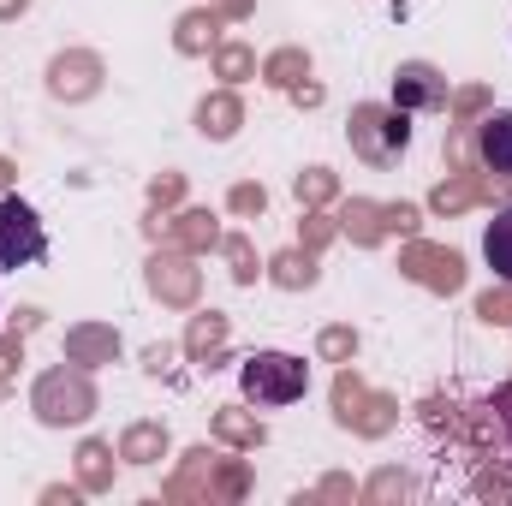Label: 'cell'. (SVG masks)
<instances>
[{
	"label": "cell",
	"instance_id": "6da1fadb",
	"mask_svg": "<svg viewBox=\"0 0 512 506\" xmlns=\"http://www.w3.org/2000/svg\"><path fill=\"white\" fill-rule=\"evenodd\" d=\"M239 381H245V399H256V405H292L310 387V364L292 352H256V358H245Z\"/></svg>",
	"mask_w": 512,
	"mask_h": 506
},
{
	"label": "cell",
	"instance_id": "7a4b0ae2",
	"mask_svg": "<svg viewBox=\"0 0 512 506\" xmlns=\"http://www.w3.org/2000/svg\"><path fill=\"white\" fill-rule=\"evenodd\" d=\"M30 405H36V417L42 423H84L90 411H96V387L84 376V364H66V370H48V376L36 381V393H30Z\"/></svg>",
	"mask_w": 512,
	"mask_h": 506
},
{
	"label": "cell",
	"instance_id": "3957f363",
	"mask_svg": "<svg viewBox=\"0 0 512 506\" xmlns=\"http://www.w3.org/2000/svg\"><path fill=\"white\" fill-rule=\"evenodd\" d=\"M405 143H411V120H405V108H376V102L352 108V149H358L370 167L399 161Z\"/></svg>",
	"mask_w": 512,
	"mask_h": 506
},
{
	"label": "cell",
	"instance_id": "277c9868",
	"mask_svg": "<svg viewBox=\"0 0 512 506\" xmlns=\"http://www.w3.org/2000/svg\"><path fill=\"white\" fill-rule=\"evenodd\" d=\"M42 251H48V233L36 209L18 197H0V268H30Z\"/></svg>",
	"mask_w": 512,
	"mask_h": 506
},
{
	"label": "cell",
	"instance_id": "5b68a950",
	"mask_svg": "<svg viewBox=\"0 0 512 506\" xmlns=\"http://www.w3.org/2000/svg\"><path fill=\"white\" fill-rule=\"evenodd\" d=\"M334 411H340V423H346V429H358V435H387L399 405H393L387 393H370L364 381L346 370V376L334 381Z\"/></svg>",
	"mask_w": 512,
	"mask_h": 506
},
{
	"label": "cell",
	"instance_id": "8992f818",
	"mask_svg": "<svg viewBox=\"0 0 512 506\" xmlns=\"http://www.w3.org/2000/svg\"><path fill=\"white\" fill-rule=\"evenodd\" d=\"M399 268H405V280H417V286H429V292H459V286H465L459 251H441V245H423V239H411V245L399 251Z\"/></svg>",
	"mask_w": 512,
	"mask_h": 506
},
{
	"label": "cell",
	"instance_id": "52a82bcc",
	"mask_svg": "<svg viewBox=\"0 0 512 506\" xmlns=\"http://www.w3.org/2000/svg\"><path fill=\"white\" fill-rule=\"evenodd\" d=\"M149 292L161 304H197V268H191V251H155L149 256Z\"/></svg>",
	"mask_w": 512,
	"mask_h": 506
},
{
	"label": "cell",
	"instance_id": "ba28073f",
	"mask_svg": "<svg viewBox=\"0 0 512 506\" xmlns=\"http://www.w3.org/2000/svg\"><path fill=\"white\" fill-rule=\"evenodd\" d=\"M48 90H54L60 102H84V96H96V90H102V60L84 54V48L60 54V60L48 66Z\"/></svg>",
	"mask_w": 512,
	"mask_h": 506
},
{
	"label": "cell",
	"instance_id": "9c48e42d",
	"mask_svg": "<svg viewBox=\"0 0 512 506\" xmlns=\"http://www.w3.org/2000/svg\"><path fill=\"white\" fill-rule=\"evenodd\" d=\"M447 102V78L435 72V66H423V60H411V66H399L393 72V108H441Z\"/></svg>",
	"mask_w": 512,
	"mask_h": 506
},
{
	"label": "cell",
	"instance_id": "30bf717a",
	"mask_svg": "<svg viewBox=\"0 0 512 506\" xmlns=\"http://www.w3.org/2000/svg\"><path fill=\"white\" fill-rule=\"evenodd\" d=\"M477 161L495 173V179H512V114H489L477 126Z\"/></svg>",
	"mask_w": 512,
	"mask_h": 506
},
{
	"label": "cell",
	"instance_id": "8fae6325",
	"mask_svg": "<svg viewBox=\"0 0 512 506\" xmlns=\"http://www.w3.org/2000/svg\"><path fill=\"white\" fill-rule=\"evenodd\" d=\"M155 233H167L179 251H215V245H221V227H215L209 209H185V215H173L167 227L155 221Z\"/></svg>",
	"mask_w": 512,
	"mask_h": 506
},
{
	"label": "cell",
	"instance_id": "7c38bea8",
	"mask_svg": "<svg viewBox=\"0 0 512 506\" xmlns=\"http://www.w3.org/2000/svg\"><path fill=\"white\" fill-rule=\"evenodd\" d=\"M340 233L352 245H382L387 239V203H370V197H352L340 209Z\"/></svg>",
	"mask_w": 512,
	"mask_h": 506
},
{
	"label": "cell",
	"instance_id": "4fadbf2b",
	"mask_svg": "<svg viewBox=\"0 0 512 506\" xmlns=\"http://www.w3.org/2000/svg\"><path fill=\"white\" fill-rule=\"evenodd\" d=\"M66 358L84 364V370H90V364H114V358H120V334H114V328H72V334H66Z\"/></svg>",
	"mask_w": 512,
	"mask_h": 506
},
{
	"label": "cell",
	"instance_id": "5bb4252c",
	"mask_svg": "<svg viewBox=\"0 0 512 506\" xmlns=\"http://www.w3.org/2000/svg\"><path fill=\"white\" fill-rule=\"evenodd\" d=\"M221 346H227V316H215V310H209V316H191V334H185V358L215 370Z\"/></svg>",
	"mask_w": 512,
	"mask_h": 506
},
{
	"label": "cell",
	"instance_id": "9a60e30c",
	"mask_svg": "<svg viewBox=\"0 0 512 506\" xmlns=\"http://www.w3.org/2000/svg\"><path fill=\"white\" fill-rule=\"evenodd\" d=\"M483 191H489V179H483V173H447V185H435L429 209H435V215H459V209H471Z\"/></svg>",
	"mask_w": 512,
	"mask_h": 506
},
{
	"label": "cell",
	"instance_id": "2e32d148",
	"mask_svg": "<svg viewBox=\"0 0 512 506\" xmlns=\"http://www.w3.org/2000/svg\"><path fill=\"white\" fill-rule=\"evenodd\" d=\"M239 120H245V108H239V96H227V90H215V96H203V108H197V131L203 137H233L239 131Z\"/></svg>",
	"mask_w": 512,
	"mask_h": 506
},
{
	"label": "cell",
	"instance_id": "e0dca14e",
	"mask_svg": "<svg viewBox=\"0 0 512 506\" xmlns=\"http://www.w3.org/2000/svg\"><path fill=\"white\" fill-rule=\"evenodd\" d=\"M483 256H489V268L512 286V209H501V215L489 221V233H483Z\"/></svg>",
	"mask_w": 512,
	"mask_h": 506
},
{
	"label": "cell",
	"instance_id": "ac0fdd59",
	"mask_svg": "<svg viewBox=\"0 0 512 506\" xmlns=\"http://www.w3.org/2000/svg\"><path fill=\"white\" fill-rule=\"evenodd\" d=\"M161 453H167V429L161 423H137V429H126V441H120V459H131V465H149Z\"/></svg>",
	"mask_w": 512,
	"mask_h": 506
},
{
	"label": "cell",
	"instance_id": "d6986e66",
	"mask_svg": "<svg viewBox=\"0 0 512 506\" xmlns=\"http://www.w3.org/2000/svg\"><path fill=\"white\" fill-rule=\"evenodd\" d=\"M78 483H84V489H108V483H114V453H108V441H84V447H78Z\"/></svg>",
	"mask_w": 512,
	"mask_h": 506
},
{
	"label": "cell",
	"instance_id": "ffe728a7",
	"mask_svg": "<svg viewBox=\"0 0 512 506\" xmlns=\"http://www.w3.org/2000/svg\"><path fill=\"white\" fill-rule=\"evenodd\" d=\"M268 280L286 286V292H298V286L316 280V262H310V251H280L274 262H268Z\"/></svg>",
	"mask_w": 512,
	"mask_h": 506
},
{
	"label": "cell",
	"instance_id": "44dd1931",
	"mask_svg": "<svg viewBox=\"0 0 512 506\" xmlns=\"http://www.w3.org/2000/svg\"><path fill=\"white\" fill-rule=\"evenodd\" d=\"M215 30H221L215 12H185L173 42H179V54H203V48H215Z\"/></svg>",
	"mask_w": 512,
	"mask_h": 506
},
{
	"label": "cell",
	"instance_id": "7402d4cb",
	"mask_svg": "<svg viewBox=\"0 0 512 506\" xmlns=\"http://www.w3.org/2000/svg\"><path fill=\"white\" fill-rule=\"evenodd\" d=\"M262 78H268L274 90H292V84H304V78H310V60H304L298 48H280V54H268V60H262Z\"/></svg>",
	"mask_w": 512,
	"mask_h": 506
},
{
	"label": "cell",
	"instance_id": "603a6c76",
	"mask_svg": "<svg viewBox=\"0 0 512 506\" xmlns=\"http://www.w3.org/2000/svg\"><path fill=\"white\" fill-rule=\"evenodd\" d=\"M215 435L221 441H233V447H262V423L256 417H245V411H215Z\"/></svg>",
	"mask_w": 512,
	"mask_h": 506
},
{
	"label": "cell",
	"instance_id": "cb8c5ba5",
	"mask_svg": "<svg viewBox=\"0 0 512 506\" xmlns=\"http://www.w3.org/2000/svg\"><path fill=\"white\" fill-rule=\"evenodd\" d=\"M215 72H221L227 84H245V78L256 72V54L245 48V42H221V48H215Z\"/></svg>",
	"mask_w": 512,
	"mask_h": 506
},
{
	"label": "cell",
	"instance_id": "d4e9b609",
	"mask_svg": "<svg viewBox=\"0 0 512 506\" xmlns=\"http://www.w3.org/2000/svg\"><path fill=\"white\" fill-rule=\"evenodd\" d=\"M334 191H340V179H334L328 167H310V173H298V203H304V209H316V203H328Z\"/></svg>",
	"mask_w": 512,
	"mask_h": 506
},
{
	"label": "cell",
	"instance_id": "484cf974",
	"mask_svg": "<svg viewBox=\"0 0 512 506\" xmlns=\"http://www.w3.org/2000/svg\"><path fill=\"white\" fill-rule=\"evenodd\" d=\"M221 251H227V262H233V280H239V286H251V280H256L251 239H239V233H233V239H221Z\"/></svg>",
	"mask_w": 512,
	"mask_h": 506
},
{
	"label": "cell",
	"instance_id": "4316f807",
	"mask_svg": "<svg viewBox=\"0 0 512 506\" xmlns=\"http://www.w3.org/2000/svg\"><path fill=\"white\" fill-rule=\"evenodd\" d=\"M352 352H358V334H352V328H328V334H322V358L352 364Z\"/></svg>",
	"mask_w": 512,
	"mask_h": 506
},
{
	"label": "cell",
	"instance_id": "83f0119b",
	"mask_svg": "<svg viewBox=\"0 0 512 506\" xmlns=\"http://www.w3.org/2000/svg\"><path fill=\"white\" fill-rule=\"evenodd\" d=\"M262 203H268V191H262V185H233V197H227V209H233V215H262Z\"/></svg>",
	"mask_w": 512,
	"mask_h": 506
},
{
	"label": "cell",
	"instance_id": "f1b7e54d",
	"mask_svg": "<svg viewBox=\"0 0 512 506\" xmlns=\"http://www.w3.org/2000/svg\"><path fill=\"white\" fill-rule=\"evenodd\" d=\"M179 197H185V179H179V173H161V179L149 185V203H155V209H173Z\"/></svg>",
	"mask_w": 512,
	"mask_h": 506
},
{
	"label": "cell",
	"instance_id": "f546056e",
	"mask_svg": "<svg viewBox=\"0 0 512 506\" xmlns=\"http://www.w3.org/2000/svg\"><path fill=\"white\" fill-rule=\"evenodd\" d=\"M298 239H304V251H322V245L334 239V221H328V215H304V227H298Z\"/></svg>",
	"mask_w": 512,
	"mask_h": 506
},
{
	"label": "cell",
	"instance_id": "4dcf8cb0",
	"mask_svg": "<svg viewBox=\"0 0 512 506\" xmlns=\"http://www.w3.org/2000/svg\"><path fill=\"white\" fill-rule=\"evenodd\" d=\"M477 316L483 322H512V292H483L477 298Z\"/></svg>",
	"mask_w": 512,
	"mask_h": 506
},
{
	"label": "cell",
	"instance_id": "1f68e13d",
	"mask_svg": "<svg viewBox=\"0 0 512 506\" xmlns=\"http://www.w3.org/2000/svg\"><path fill=\"white\" fill-rule=\"evenodd\" d=\"M483 102H489V90H477V84H471V90H459V96H453V120L465 126L471 114H483Z\"/></svg>",
	"mask_w": 512,
	"mask_h": 506
},
{
	"label": "cell",
	"instance_id": "d6a6232c",
	"mask_svg": "<svg viewBox=\"0 0 512 506\" xmlns=\"http://www.w3.org/2000/svg\"><path fill=\"white\" fill-rule=\"evenodd\" d=\"M387 233H405L411 239L417 233V209L411 203H387Z\"/></svg>",
	"mask_w": 512,
	"mask_h": 506
},
{
	"label": "cell",
	"instance_id": "836d02e7",
	"mask_svg": "<svg viewBox=\"0 0 512 506\" xmlns=\"http://www.w3.org/2000/svg\"><path fill=\"white\" fill-rule=\"evenodd\" d=\"M18 358H24V346H18V328H12V334L0 340V381L12 376V364H18Z\"/></svg>",
	"mask_w": 512,
	"mask_h": 506
},
{
	"label": "cell",
	"instance_id": "e575fe53",
	"mask_svg": "<svg viewBox=\"0 0 512 506\" xmlns=\"http://www.w3.org/2000/svg\"><path fill=\"white\" fill-rule=\"evenodd\" d=\"M370 495H376V501H387V495H405V477H393V471H387V477H376V483H370Z\"/></svg>",
	"mask_w": 512,
	"mask_h": 506
},
{
	"label": "cell",
	"instance_id": "d590c367",
	"mask_svg": "<svg viewBox=\"0 0 512 506\" xmlns=\"http://www.w3.org/2000/svg\"><path fill=\"white\" fill-rule=\"evenodd\" d=\"M292 102L298 108H322V84H292Z\"/></svg>",
	"mask_w": 512,
	"mask_h": 506
},
{
	"label": "cell",
	"instance_id": "8d00e7d4",
	"mask_svg": "<svg viewBox=\"0 0 512 506\" xmlns=\"http://www.w3.org/2000/svg\"><path fill=\"white\" fill-rule=\"evenodd\" d=\"M209 12H215V18H245V12H251V0H215Z\"/></svg>",
	"mask_w": 512,
	"mask_h": 506
},
{
	"label": "cell",
	"instance_id": "74e56055",
	"mask_svg": "<svg viewBox=\"0 0 512 506\" xmlns=\"http://www.w3.org/2000/svg\"><path fill=\"white\" fill-rule=\"evenodd\" d=\"M167 364H173V346H149V370H155V376H161V370H167Z\"/></svg>",
	"mask_w": 512,
	"mask_h": 506
},
{
	"label": "cell",
	"instance_id": "f35d334b",
	"mask_svg": "<svg viewBox=\"0 0 512 506\" xmlns=\"http://www.w3.org/2000/svg\"><path fill=\"white\" fill-rule=\"evenodd\" d=\"M24 6H30V0H0V18H18Z\"/></svg>",
	"mask_w": 512,
	"mask_h": 506
},
{
	"label": "cell",
	"instance_id": "ab89813d",
	"mask_svg": "<svg viewBox=\"0 0 512 506\" xmlns=\"http://www.w3.org/2000/svg\"><path fill=\"white\" fill-rule=\"evenodd\" d=\"M12 179H18V167H12V161H6V155H0V191H6V185H12Z\"/></svg>",
	"mask_w": 512,
	"mask_h": 506
}]
</instances>
